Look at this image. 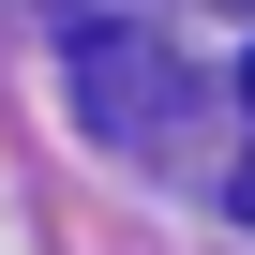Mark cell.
Returning <instances> with one entry per match:
<instances>
[{
	"label": "cell",
	"mask_w": 255,
	"mask_h": 255,
	"mask_svg": "<svg viewBox=\"0 0 255 255\" xmlns=\"http://www.w3.org/2000/svg\"><path fill=\"white\" fill-rule=\"evenodd\" d=\"M240 105H255V60H240ZM240 225H255V165H240Z\"/></svg>",
	"instance_id": "2"
},
{
	"label": "cell",
	"mask_w": 255,
	"mask_h": 255,
	"mask_svg": "<svg viewBox=\"0 0 255 255\" xmlns=\"http://www.w3.org/2000/svg\"><path fill=\"white\" fill-rule=\"evenodd\" d=\"M75 75L105 90V105H90L105 135H165V105H180V75H165V60L135 75V45H120V30H75Z\"/></svg>",
	"instance_id": "1"
}]
</instances>
